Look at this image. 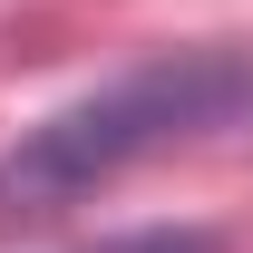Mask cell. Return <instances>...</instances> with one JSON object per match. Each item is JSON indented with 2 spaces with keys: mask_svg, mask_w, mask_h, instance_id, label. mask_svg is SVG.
I'll use <instances>...</instances> for the list:
<instances>
[{
  "mask_svg": "<svg viewBox=\"0 0 253 253\" xmlns=\"http://www.w3.org/2000/svg\"><path fill=\"white\" fill-rule=\"evenodd\" d=\"M88 253H224V234L214 224H136V234H107Z\"/></svg>",
  "mask_w": 253,
  "mask_h": 253,
  "instance_id": "obj_2",
  "label": "cell"
},
{
  "mask_svg": "<svg viewBox=\"0 0 253 253\" xmlns=\"http://www.w3.org/2000/svg\"><path fill=\"white\" fill-rule=\"evenodd\" d=\"M224 126H253V49H234V39L156 49V59L117 68L107 88L49 107L39 126H20L0 146V234L49 224L88 195L126 185L136 166L224 136Z\"/></svg>",
  "mask_w": 253,
  "mask_h": 253,
  "instance_id": "obj_1",
  "label": "cell"
}]
</instances>
